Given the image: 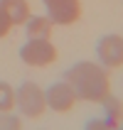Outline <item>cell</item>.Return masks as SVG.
<instances>
[{
  "label": "cell",
  "instance_id": "6da1fadb",
  "mask_svg": "<svg viewBox=\"0 0 123 130\" xmlns=\"http://www.w3.org/2000/svg\"><path fill=\"white\" fill-rule=\"evenodd\" d=\"M66 84L74 88L76 98L89 103H103L111 96L108 74L94 61H79L66 71Z\"/></svg>",
  "mask_w": 123,
  "mask_h": 130
},
{
  "label": "cell",
  "instance_id": "7a4b0ae2",
  "mask_svg": "<svg viewBox=\"0 0 123 130\" xmlns=\"http://www.w3.org/2000/svg\"><path fill=\"white\" fill-rule=\"evenodd\" d=\"M15 101H17L20 110L27 118H42L44 110H47L44 91L37 86V84H32V81H27V84H22V86H20V91L15 93Z\"/></svg>",
  "mask_w": 123,
  "mask_h": 130
},
{
  "label": "cell",
  "instance_id": "3957f363",
  "mask_svg": "<svg viewBox=\"0 0 123 130\" xmlns=\"http://www.w3.org/2000/svg\"><path fill=\"white\" fill-rule=\"evenodd\" d=\"M20 57L25 64L30 66H49L57 61V47L49 39H30L25 47L20 49Z\"/></svg>",
  "mask_w": 123,
  "mask_h": 130
},
{
  "label": "cell",
  "instance_id": "277c9868",
  "mask_svg": "<svg viewBox=\"0 0 123 130\" xmlns=\"http://www.w3.org/2000/svg\"><path fill=\"white\" fill-rule=\"evenodd\" d=\"M49 10L52 25H74L81 17V3L79 0H44Z\"/></svg>",
  "mask_w": 123,
  "mask_h": 130
},
{
  "label": "cell",
  "instance_id": "5b68a950",
  "mask_svg": "<svg viewBox=\"0 0 123 130\" xmlns=\"http://www.w3.org/2000/svg\"><path fill=\"white\" fill-rule=\"evenodd\" d=\"M99 57L108 69H121L123 66V37L108 35L99 42Z\"/></svg>",
  "mask_w": 123,
  "mask_h": 130
},
{
  "label": "cell",
  "instance_id": "8992f818",
  "mask_svg": "<svg viewBox=\"0 0 123 130\" xmlns=\"http://www.w3.org/2000/svg\"><path fill=\"white\" fill-rule=\"evenodd\" d=\"M44 98H47V106L52 110H57V113H69L74 108V103H76V93H74V88L69 84H54L44 93Z\"/></svg>",
  "mask_w": 123,
  "mask_h": 130
},
{
  "label": "cell",
  "instance_id": "52a82bcc",
  "mask_svg": "<svg viewBox=\"0 0 123 130\" xmlns=\"http://www.w3.org/2000/svg\"><path fill=\"white\" fill-rule=\"evenodd\" d=\"M0 15L10 25H25L30 20V5L27 0H0Z\"/></svg>",
  "mask_w": 123,
  "mask_h": 130
},
{
  "label": "cell",
  "instance_id": "ba28073f",
  "mask_svg": "<svg viewBox=\"0 0 123 130\" xmlns=\"http://www.w3.org/2000/svg\"><path fill=\"white\" fill-rule=\"evenodd\" d=\"M27 37L30 39H49L52 37V20L49 17L27 20Z\"/></svg>",
  "mask_w": 123,
  "mask_h": 130
},
{
  "label": "cell",
  "instance_id": "9c48e42d",
  "mask_svg": "<svg viewBox=\"0 0 123 130\" xmlns=\"http://www.w3.org/2000/svg\"><path fill=\"white\" fill-rule=\"evenodd\" d=\"M15 108V88L0 81V113H10Z\"/></svg>",
  "mask_w": 123,
  "mask_h": 130
},
{
  "label": "cell",
  "instance_id": "30bf717a",
  "mask_svg": "<svg viewBox=\"0 0 123 130\" xmlns=\"http://www.w3.org/2000/svg\"><path fill=\"white\" fill-rule=\"evenodd\" d=\"M103 103H106V108H108L111 123L118 128V125H121V101H118V98H111V96H108V98H106Z\"/></svg>",
  "mask_w": 123,
  "mask_h": 130
},
{
  "label": "cell",
  "instance_id": "8fae6325",
  "mask_svg": "<svg viewBox=\"0 0 123 130\" xmlns=\"http://www.w3.org/2000/svg\"><path fill=\"white\" fill-rule=\"evenodd\" d=\"M20 118H0V128H20Z\"/></svg>",
  "mask_w": 123,
  "mask_h": 130
},
{
  "label": "cell",
  "instance_id": "7c38bea8",
  "mask_svg": "<svg viewBox=\"0 0 123 130\" xmlns=\"http://www.w3.org/2000/svg\"><path fill=\"white\" fill-rule=\"evenodd\" d=\"M10 27H12V25H10V22H7L5 17H3V15H0V37H5L7 32H10Z\"/></svg>",
  "mask_w": 123,
  "mask_h": 130
}]
</instances>
